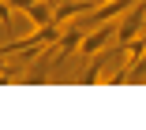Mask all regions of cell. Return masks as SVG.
<instances>
[{
	"label": "cell",
	"mask_w": 146,
	"mask_h": 130,
	"mask_svg": "<svg viewBox=\"0 0 146 130\" xmlns=\"http://www.w3.org/2000/svg\"><path fill=\"white\" fill-rule=\"evenodd\" d=\"M116 41V26L112 22H101V26H90V30H86V34H82V45H79V56L82 59H94L98 52H105L109 45Z\"/></svg>",
	"instance_id": "6da1fadb"
},
{
	"label": "cell",
	"mask_w": 146,
	"mask_h": 130,
	"mask_svg": "<svg viewBox=\"0 0 146 130\" xmlns=\"http://www.w3.org/2000/svg\"><path fill=\"white\" fill-rule=\"evenodd\" d=\"M139 34H146V4H131V11L120 15V26H116V45H127Z\"/></svg>",
	"instance_id": "7a4b0ae2"
},
{
	"label": "cell",
	"mask_w": 146,
	"mask_h": 130,
	"mask_svg": "<svg viewBox=\"0 0 146 130\" xmlns=\"http://www.w3.org/2000/svg\"><path fill=\"white\" fill-rule=\"evenodd\" d=\"M90 11H94V0H68V4H56V8H52V22L68 26V22L90 15Z\"/></svg>",
	"instance_id": "3957f363"
},
{
	"label": "cell",
	"mask_w": 146,
	"mask_h": 130,
	"mask_svg": "<svg viewBox=\"0 0 146 130\" xmlns=\"http://www.w3.org/2000/svg\"><path fill=\"white\" fill-rule=\"evenodd\" d=\"M131 4L135 0H105V8H94L90 11V26H101V22H112V19H120L124 11H131ZM86 26V22H82ZM86 26V30H90Z\"/></svg>",
	"instance_id": "277c9868"
},
{
	"label": "cell",
	"mask_w": 146,
	"mask_h": 130,
	"mask_svg": "<svg viewBox=\"0 0 146 130\" xmlns=\"http://www.w3.org/2000/svg\"><path fill=\"white\" fill-rule=\"evenodd\" d=\"M105 71H109V48L94 56V63H90V71L82 74V82H86V86H98V82H109V74H105Z\"/></svg>",
	"instance_id": "5b68a950"
},
{
	"label": "cell",
	"mask_w": 146,
	"mask_h": 130,
	"mask_svg": "<svg viewBox=\"0 0 146 130\" xmlns=\"http://www.w3.org/2000/svg\"><path fill=\"white\" fill-rule=\"evenodd\" d=\"M52 8H56V4H49V0H38V4H30L23 15L30 19V26H45V22H52Z\"/></svg>",
	"instance_id": "8992f818"
},
{
	"label": "cell",
	"mask_w": 146,
	"mask_h": 130,
	"mask_svg": "<svg viewBox=\"0 0 146 130\" xmlns=\"http://www.w3.org/2000/svg\"><path fill=\"white\" fill-rule=\"evenodd\" d=\"M8 4H11L15 11H26V8H30V4H38V0H8Z\"/></svg>",
	"instance_id": "52a82bcc"
},
{
	"label": "cell",
	"mask_w": 146,
	"mask_h": 130,
	"mask_svg": "<svg viewBox=\"0 0 146 130\" xmlns=\"http://www.w3.org/2000/svg\"><path fill=\"white\" fill-rule=\"evenodd\" d=\"M8 67V56H4V48H0V71H4Z\"/></svg>",
	"instance_id": "ba28073f"
},
{
	"label": "cell",
	"mask_w": 146,
	"mask_h": 130,
	"mask_svg": "<svg viewBox=\"0 0 146 130\" xmlns=\"http://www.w3.org/2000/svg\"><path fill=\"white\" fill-rule=\"evenodd\" d=\"M94 4H105V0H94Z\"/></svg>",
	"instance_id": "9c48e42d"
}]
</instances>
